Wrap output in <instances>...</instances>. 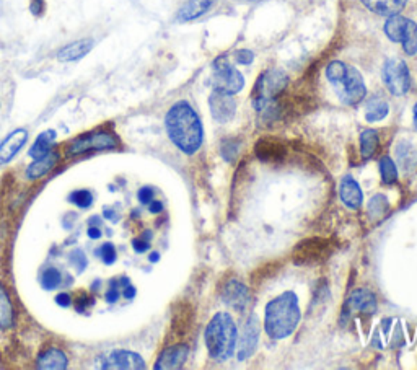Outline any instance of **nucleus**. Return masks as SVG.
Returning a JSON list of instances; mask_svg holds the SVG:
<instances>
[{
	"label": "nucleus",
	"instance_id": "nucleus-1",
	"mask_svg": "<svg viewBox=\"0 0 417 370\" xmlns=\"http://www.w3.org/2000/svg\"><path fill=\"white\" fill-rule=\"evenodd\" d=\"M165 126L171 142L180 150L191 155L201 147L204 141L202 123L197 113L188 101H178L166 113Z\"/></svg>",
	"mask_w": 417,
	"mask_h": 370
},
{
	"label": "nucleus",
	"instance_id": "nucleus-2",
	"mask_svg": "<svg viewBox=\"0 0 417 370\" xmlns=\"http://www.w3.org/2000/svg\"><path fill=\"white\" fill-rule=\"evenodd\" d=\"M300 322V306L295 292L287 291L266 305L264 328L273 340H284L295 331Z\"/></svg>",
	"mask_w": 417,
	"mask_h": 370
},
{
	"label": "nucleus",
	"instance_id": "nucleus-3",
	"mask_svg": "<svg viewBox=\"0 0 417 370\" xmlns=\"http://www.w3.org/2000/svg\"><path fill=\"white\" fill-rule=\"evenodd\" d=\"M326 77L344 105L353 106L365 98V82L356 67L344 64L341 61H333L326 67Z\"/></svg>",
	"mask_w": 417,
	"mask_h": 370
},
{
	"label": "nucleus",
	"instance_id": "nucleus-4",
	"mask_svg": "<svg viewBox=\"0 0 417 370\" xmlns=\"http://www.w3.org/2000/svg\"><path fill=\"white\" fill-rule=\"evenodd\" d=\"M206 346L212 359H230L237 349V327L229 313L222 311L211 320L206 329Z\"/></svg>",
	"mask_w": 417,
	"mask_h": 370
},
{
	"label": "nucleus",
	"instance_id": "nucleus-5",
	"mask_svg": "<svg viewBox=\"0 0 417 370\" xmlns=\"http://www.w3.org/2000/svg\"><path fill=\"white\" fill-rule=\"evenodd\" d=\"M287 85L289 77L285 75V72L279 69L262 72L253 88V108L261 113L267 105L278 100L279 95L287 88Z\"/></svg>",
	"mask_w": 417,
	"mask_h": 370
},
{
	"label": "nucleus",
	"instance_id": "nucleus-6",
	"mask_svg": "<svg viewBox=\"0 0 417 370\" xmlns=\"http://www.w3.org/2000/svg\"><path fill=\"white\" fill-rule=\"evenodd\" d=\"M333 242L323 237H310L302 240L292 253V261L298 266H316L324 263L333 255Z\"/></svg>",
	"mask_w": 417,
	"mask_h": 370
},
{
	"label": "nucleus",
	"instance_id": "nucleus-7",
	"mask_svg": "<svg viewBox=\"0 0 417 370\" xmlns=\"http://www.w3.org/2000/svg\"><path fill=\"white\" fill-rule=\"evenodd\" d=\"M385 35L393 43H401L405 52L409 56L417 52V25L409 18L401 17L400 13L388 17L385 23Z\"/></svg>",
	"mask_w": 417,
	"mask_h": 370
},
{
	"label": "nucleus",
	"instance_id": "nucleus-8",
	"mask_svg": "<svg viewBox=\"0 0 417 370\" xmlns=\"http://www.w3.org/2000/svg\"><path fill=\"white\" fill-rule=\"evenodd\" d=\"M244 87V79L225 56L214 61V90L222 93L235 95Z\"/></svg>",
	"mask_w": 417,
	"mask_h": 370
},
{
	"label": "nucleus",
	"instance_id": "nucleus-9",
	"mask_svg": "<svg viewBox=\"0 0 417 370\" xmlns=\"http://www.w3.org/2000/svg\"><path fill=\"white\" fill-rule=\"evenodd\" d=\"M383 82L389 93L401 97L411 87V75L406 62L401 59H388L383 66Z\"/></svg>",
	"mask_w": 417,
	"mask_h": 370
},
{
	"label": "nucleus",
	"instance_id": "nucleus-10",
	"mask_svg": "<svg viewBox=\"0 0 417 370\" xmlns=\"http://www.w3.org/2000/svg\"><path fill=\"white\" fill-rule=\"evenodd\" d=\"M117 137L115 134L108 133V130H99V133H93L85 135V137L77 139L72 142L70 146V155H79V153L88 152V150H103V148H115L117 147Z\"/></svg>",
	"mask_w": 417,
	"mask_h": 370
},
{
	"label": "nucleus",
	"instance_id": "nucleus-11",
	"mask_svg": "<svg viewBox=\"0 0 417 370\" xmlns=\"http://www.w3.org/2000/svg\"><path fill=\"white\" fill-rule=\"evenodd\" d=\"M233 95L222 93L214 90V93L208 97V106L217 123H229L233 119L237 113V103L233 100Z\"/></svg>",
	"mask_w": 417,
	"mask_h": 370
},
{
	"label": "nucleus",
	"instance_id": "nucleus-12",
	"mask_svg": "<svg viewBox=\"0 0 417 370\" xmlns=\"http://www.w3.org/2000/svg\"><path fill=\"white\" fill-rule=\"evenodd\" d=\"M256 157L264 164H280L287 157V147L275 137H261L255 146Z\"/></svg>",
	"mask_w": 417,
	"mask_h": 370
},
{
	"label": "nucleus",
	"instance_id": "nucleus-13",
	"mask_svg": "<svg viewBox=\"0 0 417 370\" xmlns=\"http://www.w3.org/2000/svg\"><path fill=\"white\" fill-rule=\"evenodd\" d=\"M377 310V299L367 289L353 291L344 305V317H352L353 313H375Z\"/></svg>",
	"mask_w": 417,
	"mask_h": 370
},
{
	"label": "nucleus",
	"instance_id": "nucleus-14",
	"mask_svg": "<svg viewBox=\"0 0 417 370\" xmlns=\"http://www.w3.org/2000/svg\"><path fill=\"white\" fill-rule=\"evenodd\" d=\"M222 300H224L225 305H229L230 309L242 311L246 309L251 297H249V291L244 284L237 281V279H230V281L225 282L224 287H222Z\"/></svg>",
	"mask_w": 417,
	"mask_h": 370
},
{
	"label": "nucleus",
	"instance_id": "nucleus-15",
	"mask_svg": "<svg viewBox=\"0 0 417 370\" xmlns=\"http://www.w3.org/2000/svg\"><path fill=\"white\" fill-rule=\"evenodd\" d=\"M103 369H145L144 359L139 354L130 351H111L103 356V364H98Z\"/></svg>",
	"mask_w": 417,
	"mask_h": 370
},
{
	"label": "nucleus",
	"instance_id": "nucleus-16",
	"mask_svg": "<svg viewBox=\"0 0 417 370\" xmlns=\"http://www.w3.org/2000/svg\"><path fill=\"white\" fill-rule=\"evenodd\" d=\"M258 338H260V324H258V318L255 315H251V317L246 320V323H244L242 340H240L238 360H246L255 354Z\"/></svg>",
	"mask_w": 417,
	"mask_h": 370
},
{
	"label": "nucleus",
	"instance_id": "nucleus-17",
	"mask_svg": "<svg viewBox=\"0 0 417 370\" xmlns=\"http://www.w3.org/2000/svg\"><path fill=\"white\" fill-rule=\"evenodd\" d=\"M188 346L186 344H175L171 347H166L165 351L158 358L155 369L158 370H173L181 369L188 359Z\"/></svg>",
	"mask_w": 417,
	"mask_h": 370
},
{
	"label": "nucleus",
	"instance_id": "nucleus-18",
	"mask_svg": "<svg viewBox=\"0 0 417 370\" xmlns=\"http://www.w3.org/2000/svg\"><path fill=\"white\" fill-rule=\"evenodd\" d=\"M28 133L25 129H17L8 135V137L0 144V164H7L13 157L20 152V148L25 146Z\"/></svg>",
	"mask_w": 417,
	"mask_h": 370
},
{
	"label": "nucleus",
	"instance_id": "nucleus-19",
	"mask_svg": "<svg viewBox=\"0 0 417 370\" xmlns=\"http://www.w3.org/2000/svg\"><path fill=\"white\" fill-rule=\"evenodd\" d=\"M215 3L217 0H188V2L180 8L178 15H176V20L181 21V23L197 20L199 17L206 15Z\"/></svg>",
	"mask_w": 417,
	"mask_h": 370
},
{
	"label": "nucleus",
	"instance_id": "nucleus-20",
	"mask_svg": "<svg viewBox=\"0 0 417 370\" xmlns=\"http://www.w3.org/2000/svg\"><path fill=\"white\" fill-rule=\"evenodd\" d=\"M92 48H93V39L90 38L80 39V41H75L69 44V46L62 48L61 51L57 52V59L61 62L80 61L81 57H85L90 51H92Z\"/></svg>",
	"mask_w": 417,
	"mask_h": 370
},
{
	"label": "nucleus",
	"instance_id": "nucleus-21",
	"mask_svg": "<svg viewBox=\"0 0 417 370\" xmlns=\"http://www.w3.org/2000/svg\"><path fill=\"white\" fill-rule=\"evenodd\" d=\"M339 194H341V199L344 204L351 207V209L360 207L362 199H364V194H362L359 183H357L356 179H352L351 177L342 179L341 188H339Z\"/></svg>",
	"mask_w": 417,
	"mask_h": 370
},
{
	"label": "nucleus",
	"instance_id": "nucleus-22",
	"mask_svg": "<svg viewBox=\"0 0 417 370\" xmlns=\"http://www.w3.org/2000/svg\"><path fill=\"white\" fill-rule=\"evenodd\" d=\"M370 12L382 17H391L406 7L407 0H360Z\"/></svg>",
	"mask_w": 417,
	"mask_h": 370
},
{
	"label": "nucleus",
	"instance_id": "nucleus-23",
	"mask_svg": "<svg viewBox=\"0 0 417 370\" xmlns=\"http://www.w3.org/2000/svg\"><path fill=\"white\" fill-rule=\"evenodd\" d=\"M57 160H59V153L57 152H48L46 155L36 159L35 164L31 165L28 170H26V177H28L30 179L41 178L43 175H46L48 171L57 164Z\"/></svg>",
	"mask_w": 417,
	"mask_h": 370
},
{
	"label": "nucleus",
	"instance_id": "nucleus-24",
	"mask_svg": "<svg viewBox=\"0 0 417 370\" xmlns=\"http://www.w3.org/2000/svg\"><path fill=\"white\" fill-rule=\"evenodd\" d=\"M38 367L39 369H66L67 367V356L62 353L61 349H46L38 358Z\"/></svg>",
	"mask_w": 417,
	"mask_h": 370
},
{
	"label": "nucleus",
	"instance_id": "nucleus-25",
	"mask_svg": "<svg viewBox=\"0 0 417 370\" xmlns=\"http://www.w3.org/2000/svg\"><path fill=\"white\" fill-rule=\"evenodd\" d=\"M13 305L7 291L0 284V329H8L13 327Z\"/></svg>",
	"mask_w": 417,
	"mask_h": 370
},
{
	"label": "nucleus",
	"instance_id": "nucleus-26",
	"mask_svg": "<svg viewBox=\"0 0 417 370\" xmlns=\"http://www.w3.org/2000/svg\"><path fill=\"white\" fill-rule=\"evenodd\" d=\"M378 133L375 129H367L360 134V153L364 159H370L375 155L378 148Z\"/></svg>",
	"mask_w": 417,
	"mask_h": 370
},
{
	"label": "nucleus",
	"instance_id": "nucleus-27",
	"mask_svg": "<svg viewBox=\"0 0 417 370\" xmlns=\"http://www.w3.org/2000/svg\"><path fill=\"white\" fill-rule=\"evenodd\" d=\"M389 106L387 101L383 100H371L369 101V105L365 108V119L369 121V123H378V121L385 119L388 116Z\"/></svg>",
	"mask_w": 417,
	"mask_h": 370
},
{
	"label": "nucleus",
	"instance_id": "nucleus-28",
	"mask_svg": "<svg viewBox=\"0 0 417 370\" xmlns=\"http://www.w3.org/2000/svg\"><path fill=\"white\" fill-rule=\"evenodd\" d=\"M54 139H56V133H54V130H46V133L41 134L39 137L36 139L35 146L31 147L30 155L33 157V159H39V157L46 155L48 152H51V146H52Z\"/></svg>",
	"mask_w": 417,
	"mask_h": 370
},
{
	"label": "nucleus",
	"instance_id": "nucleus-29",
	"mask_svg": "<svg viewBox=\"0 0 417 370\" xmlns=\"http://www.w3.org/2000/svg\"><path fill=\"white\" fill-rule=\"evenodd\" d=\"M396 155H398V162H400V165L406 171H409V170H412L416 166L417 157H416L414 147H412L411 144L401 142L400 146L396 147Z\"/></svg>",
	"mask_w": 417,
	"mask_h": 370
},
{
	"label": "nucleus",
	"instance_id": "nucleus-30",
	"mask_svg": "<svg viewBox=\"0 0 417 370\" xmlns=\"http://www.w3.org/2000/svg\"><path fill=\"white\" fill-rule=\"evenodd\" d=\"M380 173L385 184H393L398 179V168L396 164L391 160V157H383L380 160Z\"/></svg>",
	"mask_w": 417,
	"mask_h": 370
},
{
	"label": "nucleus",
	"instance_id": "nucleus-31",
	"mask_svg": "<svg viewBox=\"0 0 417 370\" xmlns=\"http://www.w3.org/2000/svg\"><path fill=\"white\" fill-rule=\"evenodd\" d=\"M240 152V142L235 141V139H225L220 146V153L222 157L229 162V164H233L237 160Z\"/></svg>",
	"mask_w": 417,
	"mask_h": 370
},
{
	"label": "nucleus",
	"instance_id": "nucleus-32",
	"mask_svg": "<svg viewBox=\"0 0 417 370\" xmlns=\"http://www.w3.org/2000/svg\"><path fill=\"white\" fill-rule=\"evenodd\" d=\"M62 281V274L56 268H49L41 274V284L44 289H56Z\"/></svg>",
	"mask_w": 417,
	"mask_h": 370
},
{
	"label": "nucleus",
	"instance_id": "nucleus-33",
	"mask_svg": "<svg viewBox=\"0 0 417 370\" xmlns=\"http://www.w3.org/2000/svg\"><path fill=\"white\" fill-rule=\"evenodd\" d=\"M388 209V202L383 196H375L369 204V212L374 219H380Z\"/></svg>",
	"mask_w": 417,
	"mask_h": 370
},
{
	"label": "nucleus",
	"instance_id": "nucleus-34",
	"mask_svg": "<svg viewBox=\"0 0 417 370\" xmlns=\"http://www.w3.org/2000/svg\"><path fill=\"white\" fill-rule=\"evenodd\" d=\"M69 201L70 202H74L75 206H79V207H88V206H92V201H93V197H92V193L90 191H75V193H72L70 196H69Z\"/></svg>",
	"mask_w": 417,
	"mask_h": 370
},
{
	"label": "nucleus",
	"instance_id": "nucleus-35",
	"mask_svg": "<svg viewBox=\"0 0 417 370\" xmlns=\"http://www.w3.org/2000/svg\"><path fill=\"white\" fill-rule=\"evenodd\" d=\"M99 256H101V260L106 264L115 263V260H116V248H115V245H111V243H106V245H103L101 250H99Z\"/></svg>",
	"mask_w": 417,
	"mask_h": 370
},
{
	"label": "nucleus",
	"instance_id": "nucleus-36",
	"mask_svg": "<svg viewBox=\"0 0 417 370\" xmlns=\"http://www.w3.org/2000/svg\"><path fill=\"white\" fill-rule=\"evenodd\" d=\"M235 57H237L238 64L248 66L251 64L253 59H255V54L249 51V49H240V51H237V54H235Z\"/></svg>",
	"mask_w": 417,
	"mask_h": 370
},
{
	"label": "nucleus",
	"instance_id": "nucleus-37",
	"mask_svg": "<svg viewBox=\"0 0 417 370\" xmlns=\"http://www.w3.org/2000/svg\"><path fill=\"white\" fill-rule=\"evenodd\" d=\"M153 199V191L151 188H142L139 191V201L142 202V204H151Z\"/></svg>",
	"mask_w": 417,
	"mask_h": 370
},
{
	"label": "nucleus",
	"instance_id": "nucleus-38",
	"mask_svg": "<svg viewBox=\"0 0 417 370\" xmlns=\"http://www.w3.org/2000/svg\"><path fill=\"white\" fill-rule=\"evenodd\" d=\"M134 250L137 251V253H144V251H147L148 250V242H145L144 238H137V240H134Z\"/></svg>",
	"mask_w": 417,
	"mask_h": 370
},
{
	"label": "nucleus",
	"instance_id": "nucleus-39",
	"mask_svg": "<svg viewBox=\"0 0 417 370\" xmlns=\"http://www.w3.org/2000/svg\"><path fill=\"white\" fill-rule=\"evenodd\" d=\"M117 297H119V291H117L116 286H111L110 291L106 292V300L108 302H116Z\"/></svg>",
	"mask_w": 417,
	"mask_h": 370
},
{
	"label": "nucleus",
	"instance_id": "nucleus-40",
	"mask_svg": "<svg viewBox=\"0 0 417 370\" xmlns=\"http://www.w3.org/2000/svg\"><path fill=\"white\" fill-rule=\"evenodd\" d=\"M56 302H57V305H61V306H69L70 305V295H67V294L57 295Z\"/></svg>",
	"mask_w": 417,
	"mask_h": 370
},
{
	"label": "nucleus",
	"instance_id": "nucleus-41",
	"mask_svg": "<svg viewBox=\"0 0 417 370\" xmlns=\"http://www.w3.org/2000/svg\"><path fill=\"white\" fill-rule=\"evenodd\" d=\"M148 209H151L152 214H158V212L163 211V204H162V202H158V201H152Z\"/></svg>",
	"mask_w": 417,
	"mask_h": 370
},
{
	"label": "nucleus",
	"instance_id": "nucleus-42",
	"mask_svg": "<svg viewBox=\"0 0 417 370\" xmlns=\"http://www.w3.org/2000/svg\"><path fill=\"white\" fill-rule=\"evenodd\" d=\"M134 294H135L134 287H130L129 284H128V287H126V291H124V297H128V299H133Z\"/></svg>",
	"mask_w": 417,
	"mask_h": 370
},
{
	"label": "nucleus",
	"instance_id": "nucleus-43",
	"mask_svg": "<svg viewBox=\"0 0 417 370\" xmlns=\"http://www.w3.org/2000/svg\"><path fill=\"white\" fill-rule=\"evenodd\" d=\"M88 235L92 237V238H99V237H101V233H99L98 228H90L88 230Z\"/></svg>",
	"mask_w": 417,
	"mask_h": 370
},
{
	"label": "nucleus",
	"instance_id": "nucleus-44",
	"mask_svg": "<svg viewBox=\"0 0 417 370\" xmlns=\"http://www.w3.org/2000/svg\"><path fill=\"white\" fill-rule=\"evenodd\" d=\"M414 126L417 128V103H416V106H414Z\"/></svg>",
	"mask_w": 417,
	"mask_h": 370
},
{
	"label": "nucleus",
	"instance_id": "nucleus-45",
	"mask_svg": "<svg viewBox=\"0 0 417 370\" xmlns=\"http://www.w3.org/2000/svg\"><path fill=\"white\" fill-rule=\"evenodd\" d=\"M151 261H153V263H155V261H158V253H153V255L151 256Z\"/></svg>",
	"mask_w": 417,
	"mask_h": 370
}]
</instances>
